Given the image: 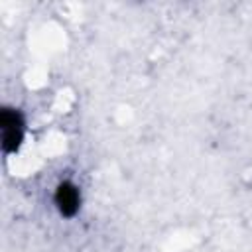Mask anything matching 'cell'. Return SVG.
I'll list each match as a JSON object with an SVG mask.
<instances>
[{"label":"cell","mask_w":252,"mask_h":252,"mask_svg":"<svg viewBox=\"0 0 252 252\" xmlns=\"http://www.w3.org/2000/svg\"><path fill=\"white\" fill-rule=\"evenodd\" d=\"M0 126H2V150L6 154L16 152L24 138V122H22L20 112L12 108H2Z\"/></svg>","instance_id":"1"},{"label":"cell","mask_w":252,"mask_h":252,"mask_svg":"<svg viewBox=\"0 0 252 252\" xmlns=\"http://www.w3.org/2000/svg\"><path fill=\"white\" fill-rule=\"evenodd\" d=\"M55 205L63 217H75L81 205L79 189L71 181H63L55 191Z\"/></svg>","instance_id":"2"}]
</instances>
